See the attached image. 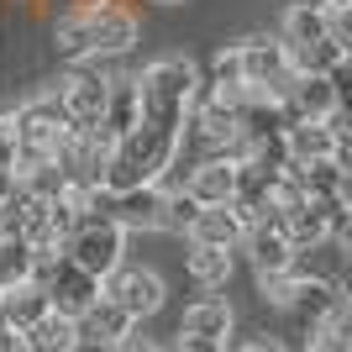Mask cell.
Returning a JSON list of instances; mask_svg holds the SVG:
<instances>
[{
  "label": "cell",
  "instance_id": "f1b7e54d",
  "mask_svg": "<svg viewBox=\"0 0 352 352\" xmlns=\"http://www.w3.org/2000/svg\"><path fill=\"white\" fill-rule=\"evenodd\" d=\"M168 352H226V342H206V337H184V331H179V342Z\"/></svg>",
  "mask_w": 352,
  "mask_h": 352
},
{
  "label": "cell",
  "instance_id": "7402d4cb",
  "mask_svg": "<svg viewBox=\"0 0 352 352\" xmlns=\"http://www.w3.org/2000/svg\"><path fill=\"white\" fill-rule=\"evenodd\" d=\"M190 279L200 284V289H226L232 284V252L226 248H200V242H190Z\"/></svg>",
  "mask_w": 352,
  "mask_h": 352
},
{
  "label": "cell",
  "instance_id": "484cf974",
  "mask_svg": "<svg viewBox=\"0 0 352 352\" xmlns=\"http://www.w3.org/2000/svg\"><path fill=\"white\" fill-rule=\"evenodd\" d=\"M210 89H242V58H236V47L216 53V63H210Z\"/></svg>",
  "mask_w": 352,
  "mask_h": 352
},
{
  "label": "cell",
  "instance_id": "7a4b0ae2",
  "mask_svg": "<svg viewBox=\"0 0 352 352\" xmlns=\"http://www.w3.org/2000/svg\"><path fill=\"white\" fill-rule=\"evenodd\" d=\"M195 89H200V74H195L190 58H153L137 74V116L184 126L190 105H195Z\"/></svg>",
  "mask_w": 352,
  "mask_h": 352
},
{
  "label": "cell",
  "instance_id": "4fadbf2b",
  "mask_svg": "<svg viewBox=\"0 0 352 352\" xmlns=\"http://www.w3.org/2000/svg\"><path fill=\"white\" fill-rule=\"evenodd\" d=\"M137 126V79H111L105 85V111H100V126H95V142L111 147Z\"/></svg>",
  "mask_w": 352,
  "mask_h": 352
},
{
  "label": "cell",
  "instance_id": "836d02e7",
  "mask_svg": "<svg viewBox=\"0 0 352 352\" xmlns=\"http://www.w3.org/2000/svg\"><path fill=\"white\" fill-rule=\"evenodd\" d=\"M158 6H184V0H158Z\"/></svg>",
  "mask_w": 352,
  "mask_h": 352
},
{
  "label": "cell",
  "instance_id": "44dd1931",
  "mask_svg": "<svg viewBox=\"0 0 352 352\" xmlns=\"http://www.w3.org/2000/svg\"><path fill=\"white\" fill-rule=\"evenodd\" d=\"M179 331L184 337H206V342H226L232 337V305L226 300H200V305L184 310Z\"/></svg>",
  "mask_w": 352,
  "mask_h": 352
},
{
  "label": "cell",
  "instance_id": "cb8c5ba5",
  "mask_svg": "<svg viewBox=\"0 0 352 352\" xmlns=\"http://www.w3.org/2000/svg\"><path fill=\"white\" fill-rule=\"evenodd\" d=\"M326 37V16L316 6H289L284 11V43H321Z\"/></svg>",
  "mask_w": 352,
  "mask_h": 352
},
{
  "label": "cell",
  "instance_id": "30bf717a",
  "mask_svg": "<svg viewBox=\"0 0 352 352\" xmlns=\"http://www.w3.org/2000/svg\"><path fill=\"white\" fill-rule=\"evenodd\" d=\"M289 316L310 331H321V326H342L347 321V294L337 289V279H300V289H294L289 300Z\"/></svg>",
  "mask_w": 352,
  "mask_h": 352
},
{
  "label": "cell",
  "instance_id": "ba28073f",
  "mask_svg": "<svg viewBox=\"0 0 352 352\" xmlns=\"http://www.w3.org/2000/svg\"><path fill=\"white\" fill-rule=\"evenodd\" d=\"M236 58H242V85L248 89H263V95H289L294 74L284 63V43H268V37H248L236 43Z\"/></svg>",
  "mask_w": 352,
  "mask_h": 352
},
{
  "label": "cell",
  "instance_id": "6da1fadb",
  "mask_svg": "<svg viewBox=\"0 0 352 352\" xmlns=\"http://www.w3.org/2000/svg\"><path fill=\"white\" fill-rule=\"evenodd\" d=\"M74 121L69 111H63L58 89L53 95H37V100H27L21 111H16V147H11V168L16 174H27V168H37V163H58V153L74 142Z\"/></svg>",
  "mask_w": 352,
  "mask_h": 352
},
{
  "label": "cell",
  "instance_id": "e575fe53",
  "mask_svg": "<svg viewBox=\"0 0 352 352\" xmlns=\"http://www.w3.org/2000/svg\"><path fill=\"white\" fill-rule=\"evenodd\" d=\"M0 331H6V316H0Z\"/></svg>",
  "mask_w": 352,
  "mask_h": 352
},
{
  "label": "cell",
  "instance_id": "5b68a950",
  "mask_svg": "<svg viewBox=\"0 0 352 352\" xmlns=\"http://www.w3.org/2000/svg\"><path fill=\"white\" fill-rule=\"evenodd\" d=\"M89 32V58H121L137 43V16L126 11V0H100V6H79Z\"/></svg>",
  "mask_w": 352,
  "mask_h": 352
},
{
  "label": "cell",
  "instance_id": "5bb4252c",
  "mask_svg": "<svg viewBox=\"0 0 352 352\" xmlns=\"http://www.w3.org/2000/svg\"><path fill=\"white\" fill-rule=\"evenodd\" d=\"M242 232H248V226L232 216V206H200L190 216V226H184L190 242H200V248H226V252H236Z\"/></svg>",
  "mask_w": 352,
  "mask_h": 352
},
{
  "label": "cell",
  "instance_id": "e0dca14e",
  "mask_svg": "<svg viewBox=\"0 0 352 352\" xmlns=\"http://www.w3.org/2000/svg\"><path fill=\"white\" fill-rule=\"evenodd\" d=\"M132 331H137V321L126 316V310H116L111 300H105V294L85 310V316H79V337H85V342H105V347H121V342L132 337Z\"/></svg>",
  "mask_w": 352,
  "mask_h": 352
},
{
  "label": "cell",
  "instance_id": "52a82bcc",
  "mask_svg": "<svg viewBox=\"0 0 352 352\" xmlns=\"http://www.w3.org/2000/svg\"><path fill=\"white\" fill-rule=\"evenodd\" d=\"M105 85H111V74L89 69V63H79L69 79H58V100H63V111H69V121H74V132H79V137H89L95 126H100Z\"/></svg>",
  "mask_w": 352,
  "mask_h": 352
},
{
  "label": "cell",
  "instance_id": "7c38bea8",
  "mask_svg": "<svg viewBox=\"0 0 352 352\" xmlns=\"http://www.w3.org/2000/svg\"><path fill=\"white\" fill-rule=\"evenodd\" d=\"M179 190L190 195L195 206H226L232 200V190H236V163H226V158H200V163H190V174H184V184Z\"/></svg>",
  "mask_w": 352,
  "mask_h": 352
},
{
  "label": "cell",
  "instance_id": "8fae6325",
  "mask_svg": "<svg viewBox=\"0 0 352 352\" xmlns=\"http://www.w3.org/2000/svg\"><path fill=\"white\" fill-rule=\"evenodd\" d=\"M236 248L252 258V268H258V274H284V268L300 258V252L289 248V236L279 232V221H258V226H248Z\"/></svg>",
  "mask_w": 352,
  "mask_h": 352
},
{
  "label": "cell",
  "instance_id": "d6a6232c",
  "mask_svg": "<svg viewBox=\"0 0 352 352\" xmlns=\"http://www.w3.org/2000/svg\"><path fill=\"white\" fill-rule=\"evenodd\" d=\"M294 6H316V11H321V6H331V0H294Z\"/></svg>",
  "mask_w": 352,
  "mask_h": 352
},
{
  "label": "cell",
  "instance_id": "603a6c76",
  "mask_svg": "<svg viewBox=\"0 0 352 352\" xmlns=\"http://www.w3.org/2000/svg\"><path fill=\"white\" fill-rule=\"evenodd\" d=\"M32 268H37V252H32L27 236H0V289L27 284Z\"/></svg>",
  "mask_w": 352,
  "mask_h": 352
},
{
  "label": "cell",
  "instance_id": "ac0fdd59",
  "mask_svg": "<svg viewBox=\"0 0 352 352\" xmlns=\"http://www.w3.org/2000/svg\"><path fill=\"white\" fill-rule=\"evenodd\" d=\"M284 63L289 74H326V79H337V69L347 63V43H284Z\"/></svg>",
  "mask_w": 352,
  "mask_h": 352
},
{
  "label": "cell",
  "instance_id": "1f68e13d",
  "mask_svg": "<svg viewBox=\"0 0 352 352\" xmlns=\"http://www.w3.org/2000/svg\"><path fill=\"white\" fill-rule=\"evenodd\" d=\"M242 352H284V347H279V342H274V337H258V342H248V347H242Z\"/></svg>",
  "mask_w": 352,
  "mask_h": 352
},
{
  "label": "cell",
  "instance_id": "8992f818",
  "mask_svg": "<svg viewBox=\"0 0 352 352\" xmlns=\"http://www.w3.org/2000/svg\"><path fill=\"white\" fill-rule=\"evenodd\" d=\"M100 294L111 300L116 310H126L132 321H142V316H153V310L163 305V279L153 274V268H132V263H116L111 274L100 279Z\"/></svg>",
  "mask_w": 352,
  "mask_h": 352
},
{
  "label": "cell",
  "instance_id": "d6986e66",
  "mask_svg": "<svg viewBox=\"0 0 352 352\" xmlns=\"http://www.w3.org/2000/svg\"><path fill=\"white\" fill-rule=\"evenodd\" d=\"M0 316H6V326H11V331H27L32 321H43V316H47V294H43V284L27 279V284L0 289Z\"/></svg>",
  "mask_w": 352,
  "mask_h": 352
},
{
  "label": "cell",
  "instance_id": "d4e9b609",
  "mask_svg": "<svg viewBox=\"0 0 352 352\" xmlns=\"http://www.w3.org/2000/svg\"><path fill=\"white\" fill-rule=\"evenodd\" d=\"M258 289H263V300H268V305H279V310H289L294 289H300V274H294V263L284 268V274H258Z\"/></svg>",
  "mask_w": 352,
  "mask_h": 352
},
{
  "label": "cell",
  "instance_id": "ffe728a7",
  "mask_svg": "<svg viewBox=\"0 0 352 352\" xmlns=\"http://www.w3.org/2000/svg\"><path fill=\"white\" fill-rule=\"evenodd\" d=\"M21 337H27V352H74V347H79V321L58 316V310H47L43 321H32Z\"/></svg>",
  "mask_w": 352,
  "mask_h": 352
},
{
  "label": "cell",
  "instance_id": "4316f807",
  "mask_svg": "<svg viewBox=\"0 0 352 352\" xmlns=\"http://www.w3.org/2000/svg\"><path fill=\"white\" fill-rule=\"evenodd\" d=\"M305 352H352L347 326H321V331H310V337H305Z\"/></svg>",
  "mask_w": 352,
  "mask_h": 352
},
{
  "label": "cell",
  "instance_id": "4dcf8cb0",
  "mask_svg": "<svg viewBox=\"0 0 352 352\" xmlns=\"http://www.w3.org/2000/svg\"><path fill=\"white\" fill-rule=\"evenodd\" d=\"M116 352H158V347H153V342H142V337H126Z\"/></svg>",
  "mask_w": 352,
  "mask_h": 352
},
{
  "label": "cell",
  "instance_id": "f546056e",
  "mask_svg": "<svg viewBox=\"0 0 352 352\" xmlns=\"http://www.w3.org/2000/svg\"><path fill=\"white\" fill-rule=\"evenodd\" d=\"M0 352H27V337H21V331H11V326H6V331H0Z\"/></svg>",
  "mask_w": 352,
  "mask_h": 352
},
{
  "label": "cell",
  "instance_id": "83f0119b",
  "mask_svg": "<svg viewBox=\"0 0 352 352\" xmlns=\"http://www.w3.org/2000/svg\"><path fill=\"white\" fill-rule=\"evenodd\" d=\"M11 147H16V111L0 105V163H11Z\"/></svg>",
  "mask_w": 352,
  "mask_h": 352
},
{
  "label": "cell",
  "instance_id": "3957f363",
  "mask_svg": "<svg viewBox=\"0 0 352 352\" xmlns=\"http://www.w3.org/2000/svg\"><path fill=\"white\" fill-rule=\"evenodd\" d=\"M121 252H126V232H121L105 210H85V216L74 221L69 242H63V258H69L74 268L95 274V279H105V274L121 263Z\"/></svg>",
  "mask_w": 352,
  "mask_h": 352
},
{
  "label": "cell",
  "instance_id": "277c9868",
  "mask_svg": "<svg viewBox=\"0 0 352 352\" xmlns=\"http://www.w3.org/2000/svg\"><path fill=\"white\" fill-rule=\"evenodd\" d=\"M32 279L43 284L47 310H58V316H69V321H79V316L100 300V279H95V274H85V268H74L63 252H37Z\"/></svg>",
  "mask_w": 352,
  "mask_h": 352
},
{
  "label": "cell",
  "instance_id": "9a60e30c",
  "mask_svg": "<svg viewBox=\"0 0 352 352\" xmlns=\"http://www.w3.org/2000/svg\"><path fill=\"white\" fill-rule=\"evenodd\" d=\"M284 100H289L294 116H316V121H326V116H337V111H342L337 79H326V74H294V85H289Z\"/></svg>",
  "mask_w": 352,
  "mask_h": 352
},
{
  "label": "cell",
  "instance_id": "9c48e42d",
  "mask_svg": "<svg viewBox=\"0 0 352 352\" xmlns=\"http://www.w3.org/2000/svg\"><path fill=\"white\" fill-rule=\"evenodd\" d=\"M279 142H284V158H289V163L347 158V137H342L331 121H316V116H294L289 126L279 132Z\"/></svg>",
  "mask_w": 352,
  "mask_h": 352
},
{
  "label": "cell",
  "instance_id": "2e32d148",
  "mask_svg": "<svg viewBox=\"0 0 352 352\" xmlns=\"http://www.w3.org/2000/svg\"><path fill=\"white\" fill-rule=\"evenodd\" d=\"M300 179L305 200H347V158H316V163H289Z\"/></svg>",
  "mask_w": 352,
  "mask_h": 352
}]
</instances>
